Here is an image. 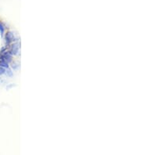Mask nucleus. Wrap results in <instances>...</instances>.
Returning <instances> with one entry per match:
<instances>
[{
  "label": "nucleus",
  "instance_id": "obj_1",
  "mask_svg": "<svg viewBox=\"0 0 141 155\" xmlns=\"http://www.w3.org/2000/svg\"><path fill=\"white\" fill-rule=\"evenodd\" d=\"M0 58L3 59L4 61L9 64L13 61V55L9 53V50H6V49H4L0 52Z\"/></svg>",
  "mask_w": 141,
  "mask_h": 155
},
{
  "label": "nucleus",
  "instance_id": "obj_2",
  "mask_svg": "<svg viewBox=\"0 0 141 155\" xmlns=\"http://www.w3.org/2000/svg\"><path fill=\"white\" fill-rule=\"evenodd\" d=\"M5 39H6V45H11L12 43L15 42V41H16L15 35H14V34H13V32H11V31H8V32L6 34Z\"/></svg>",
  "mask_w": 141,
  "mask_h": 155
},
{
  "label": "nucleus",
  "instance_id": "obj_3",
  "mask_svg": "<svg viewBox=\"0 0 141 155\" xmlns=\"http://www.w3.org/2000/svg\"><path fill=\"white\" fill-rule=\"evenodd\" d=\"M9 52L11 53L12 55H17V53H19V50H20V46H19V44L17 42H13L11 45H9Z\"/></svg>",
  "mask_w": 141,
  "mask_h": 155
},
{
  "label": "nucleus",
  "instance_id": "obj_4",
  "mask_svg": "<svg viewBox=\"0 0 141 155\" xmlns=\"http://www.w3.org/2000/svg\"><path fill=\"white\" fill-rule=\"evenodd\" d=\"M0 67H2V68H5V69H8V68H9V63L4 61L3 59L0 58Z\"/></svg>",
  "mask_w": 141,
  "mask_h": 155
},
{
  "label": "nucleus",
  "instance_id": "obj_5",
  "mask_svg": "<svg viewBox=\"0 0 141 155\" xmlns=\"http://www.w3.org/2000/svg\"><path fill=\"white\" fill-rule=\"evenodd\" d=\"M4 32H5V28H4L3 25L2 24V22H0V33L1 35H3Z\"/></svg>",
  "mask_w": 141,
  "mask_h": 155
},
{
  "label": "nucleus",
  "instance_id": "obj_6",
  "mask_svg": "<svg viewBox=\"0 0 141 155\" xmlns=\"http://www.w3.org/2000/svg\"><path fill=\"white\" fill-rule=\"evenodd\" d=\"M6 73V69L2 67H0V75H2V74H4Z\"/></svg>",
  "mask_w": 141,
  "mask_h": 155
}]
</instances>
